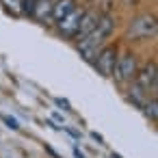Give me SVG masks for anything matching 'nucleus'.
Instances as JSON below:
<instances>
[{
	"mask_svg": "<svg viewBox=\"0 0 158 158\" xmlns=\"http://www.w3.org/2000/svg\"><path fill=\"white\" fill-rule=\"evenodd\" d=\"M113 28H115V20H113L110 15H100L95 28H93L85 39L78 41V52H80V56H82L87 63H93V61H95L98 52L104 48V44H106V39L110 37Z\"/></svg>",
	"mask_w": 158,
	"mask_h": 158,
	"instance_id": "f257e3e1",
	"label": "nucleus"
},
{
	"mask_svg": "<svg viewBox=\"0 0 158 158\" xmlns=\"http://www.w3.org/2000/svg\"><path fill=\"white\" fill-rule=\"evenodd\" d=\"M156 31H158L156 18L149 15V13H145V15H139V18H134V20L130 22V26H128V37H130L132 41H143V39L154 37Z\"/></svg>",
	"mask_w": 158,
	"mask_h": 158,
	"instance_id": "f03ea898",
	"label": "nucleus"
},
{
	"mask_svg": "<svg viewBox=\"0 0 158 158\" xmlns=\"http://www.w3.org/2000/svg\"><path fill=\"white\" fill-rule=\"evenodd\" d=\"M136 56L132 52H123L121 56H117V63H115V69H113V76L117 82H130L134 80L136 76Z\"/></svg>",
	"mask_w": 158,
	"mask_h": 158,
	"instance_id": "7ed1b4c3",
	"label": "nucleus"
},
{
	"mask_svg": "<svg viewBox=\"0 0 158 158\" xmlns=\"http://www.w3.org/2000/svg\"><path fill=\"white\" fill-rule=\"evenodd\" d=\"M115 63H117V50H115L113 46H104V48L98 52L95 61H93V65L98 67V72H100L102 76H113Z\"/></svg>",
	"mask_w": 158,
	"mask_h": 158,
	"instance_id": "20e7f679",
	"label": "nucleus"
},
{
	"mask_svg": "<svg viewBox=\"0 0 158 158\" xmlns=\"http://www.w3.org/2000/svg\"><path fill=\"white\" fill-rule=\"evenodd\" d=\"M156 80H158V69H156V63H147L141 72H136L134 76V85L139 89H143L145 93L147 91H156Z\"/></svg>",
	"mask_w": 158,
	"mask_h": 158,
	"instance_id": "39448f33",
	"label": "nucleus"
},
{
	"mask_svg": "<svg viewBox=\"0 0 158 158\" xmlns=\"http://www.w3.org/2000/svg\"><path fill=\"white\" fill-rule=\"evenodd\" d=\"M82 13H85V9H80V7H76V9H72L61 22H56V28H59V33L63 35V37H67V39H72L74 35H76V28H78V22H80V18H82Z\"/></svg>",
	"mask_w": 158,
	"mask_h": 158,
	"instance_id": "423d86ee",
	"label": "nucleus"
},
{
	"mask_svg": "<svg viewBox=\"0 0 158 158\" xmlns=\"http://www.w3.org/2000/svg\"><path fill=\"white\" fill-rule=\"evenodd\" d=\"M98 20H100V15L95 13V11H85L82 13V18H80V22H78V28H76V35H74V39H85L93 28H95V24H98Z\"/></svg>",
	"mask_w": 158,
	"mask_h": 158,
	"instance_id": "0eeeda50",
	"label": "nucleus"
},
{
	"mask_svg": "<svg viewBox=\"0 0 158 158\" xmlns=\"http://www.w3.org/2000/svg\"><path fill=\"white\" fill-rule=\"evenodd\" d=\"M31 18H35L39 24H50L52 22V0H35Z\"/></svg>",
	"mask_w": 158,
	"mask_h": 158,
	"instance_id": "6e6552de",
	"label": "nucleus"
},
{
	"mask_svg": "<svg viewBox=\"0 0 158 158\" xmlns=\"http://www.w3.org/2000/svg\"><path fill=\"white\" fill-rule=\"evenodd\" d=\"M76 7H78L76 0H56V2H52V22H61Z\"/></svg>",
	"mask_w": 158,
	"mask_h": 158,
	"instance_id": "1a4fd4ad",
	"label": "nucleus"
},
{
	"mask_svg": "<svg viewBox=\"0 0 158 158\" xmlns=\"http://www.w3.org/2000/svg\"><path fill=\"white\" fill-rule=\"evenodd\" d=\"M5 9L11 13V15H22L24 9H22V0H2Z\"/></svg>",
	"mask_w": 158,
	"mask_h": 158,
	"instance_id": "9d476101",
	"label": "nucleus"
},
{
	"mask_svg": "<svg viewBox=\"0 0 158 158\" xmlns=\"http://www.w3.org/2000/svg\"><path fill=\"white\" fill-rule=\"evenodd\" d=\"M158 102H156V98H152V100H147L145 104H143V110H145V115L152 119V121H156V117H158Z\"/></svg>",
	"mask_w": 158,
	"mask_h": 158,
	"instance_id": "9b49d317",
	"label": "nucleus"
},
{
	"mask_svg": "<svg viewBox=\"0 0 158 158\" xmlns=\"http://www.w3.org/2000/svg\"><path fill=\"white\" fill-rule=\"evenodd\" d=\"M2 121H5V123H7V126H9L11 130H18V128H20V123H18V119H15V117H9V115H2Z\"/></svg>",
	"mask_w": 158,
	"mask_h": 158,
	"instance_id": "f8f14e48",
	"label": "nucleus"
},
{
	"mask_svg": "<svg viewBox=\"0 0 158 158\" xmlns=\"http://www.w3.org/2000/svg\"><path fill=\"white\" fill-rule=\"evenodd\" d=\"M54 102H56V104H59L63 110H72V106H69V102H67V100H63V98H56Z\"/></svg>",
	"mask_w": 158,
	"mask_h": 158,
	"instance_id": "ddd939ff",
	"label": "nucleus"
},
{
	"mask_svg": "<svg viewBox=\"0 0 158 158\" xmlns=\"http://www.w3.org/2000/svg\"><path fill=\"white\" fill-rule=\"evenodd\" d=\"M91 136H93V139H95L100 145H104V139H102V134H98V132H91Z\"/></svg>",
	"mask_w": 158,
	"mask_h": 158,
	"instance_id": "4468645a",
	"label": "nucleus"
},
{
	"mask_svg": "<svg viewBox=\"0 0 158 158\" xmlns=\"http://www.w3.org/2000/svg\"><path fill=\"white\" fill-rule=\"evenodd\" d=\"M74 156H76V158H85V154H82L78 147H74Z\"/></svg>",
	"mask_w": 158,
	"mask_h": 158,
	"instance_id": "2eb2a0df",
	"label": "nucleus"
},
{
	"mask_svg": "<svg viewBox=\"0 0 158 158\" xmlns=\"http://www.w3.org/2000/svg\"><path fill=\"white\" fill-rule=\"evenodd\" d=\"M52 117H54V121H59V123H63V115H59V113H54Z\"/></svg>",
	"mask_w": 158,
	"mask_h": 158,
	"instance_id": "dca6fc26",
	"label": "nucleus"
},
{
	"mask_svg": "<svg viewBox=\"0 0 158 158\" xmlns=\"http://www.w3.org/2000/svg\"><path fill=\"white\" fill-rule=\"evenodd\" d=\"M65 130H67L72 136H80V132H76V130H72V128H65Z\"/></svg>",
	"mask_w": 158,
	"mask_h": 158,
	"instance_id": "f3484780",
	"label": "nucleus"
},
{
	"mask_svg": "<svg viewBox=\"0 0 158 158\" xmlns=\"http://www.w3.org/2000/svg\"><path fill=\"white\" fill-rule=\"evenodd\" d=\"M110 158H121V156H119V154H113V156H110Z\"/></svg>",
	"mask_w": 158,
	"mask_h": 158,
	"instance_id": "a211bd4d",
	"label": "nucleus"
}]
</instances>
